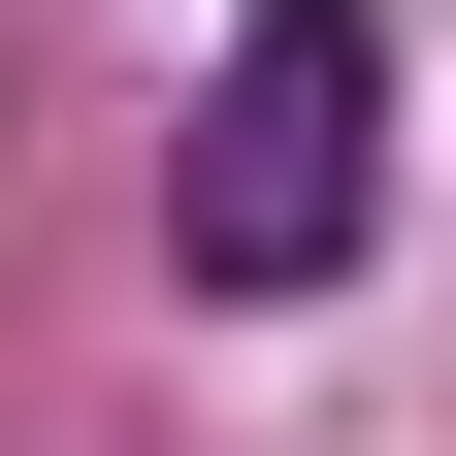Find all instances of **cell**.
<instances>
[{
	"mask_svg": "<svg viewBox=\"0 0 456 456\" xmlns=\"http://www.w3.org/2000/svg\"><path fill=\"white\" fill-rule=\"evenodd\" d=\"M359 196H391V0H261L228 98H196V163H163V261L196 294H326Z\"/></svg>",
	"mask_w": 456,
	"mask_h": 456,
	"instance_id": "obj_1",
	"label": "cell"
}]
</instances>
